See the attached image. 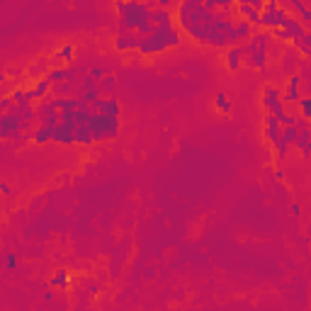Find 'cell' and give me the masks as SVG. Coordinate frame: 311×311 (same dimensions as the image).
<instances>
[{
    "mask_svg": "<svg viewBox=\"0 0 311 311\" xmlns=\"http://www.w3.org/2000/svg\"><path fill=\"white\" fill-rule=\"evenodd\" d=\"M292 10H297V12L302 15V20L311 22V7L309 5H304V2H299V0H292Z\"/></svg>",
    "mask_w": 311,
    "mask_h": 311,
    "instance_id": "cell-23",
    "label": "cell"
},
{
    "mask_svg": "<svg viewBox=\"0 0 311 311\" xmlns=\"http://www.w3.org/2000/svg\"><path fill=\"white\" fill-rule=\"evenodd\" d=\"M5 267H7V270H15V267H17V258H15V253H7V255H5Z\"/></svg>",
    "mask_w": 311,
    "mask_h": 311,
    "instance_id": "cell-27",
    "label": "cell"
},
{
    "mask_svg": "<svg viewBox=\"0 0 311 311\" xmlns=\"http://www.w3.org/2000/svg\"><path fill=\"white\" fill-rule=\"evenodd\" d=\"M112 88H114V76H105L102 78V85H100V92H112Z\"/></svg>",
    "mask_w": 311,
    "mask_h": 311,
    "instance_id": "cell-25",
    "label": "cell"
},
{
    "mask_svg": "<svg viewBox=\"0 0 311 311\" xmlns=\"http://www.w3.org/2000/svg\"><path fill=\"white\" fill-rule=\"evenodd\" d=\"M224 61H226V68H229V71H233V73L243 66V51H241V44L226 49V54H224Z\"/></svg>",
    "mask_w": 311,
    "mask_h": 311,
    "instance_id": "cell-15",
    "label": "cell"
},
{
    "mask_svg": "<svg viewBox=\"0 0 311 311\" xmlns=\"http://www.w3.org/2000/svg\"><path fill=\"white\" fill-rule=\"evenodd\" d=\"M180 42H182V32H180L178 24H173V27H160V29L151 32L149 37H141L136 51H139L141 56H156V54H163V51H168V49L180 46Z\"/></svg>",
    "mask_w": 311,
    "mask_h": 311,
    "instance_id": "cell-3",
    "label": "cell"
},
{
    "mask_svg": "<svg viewBox=\"0 0 311 311\" xmlns=\"http://www.w3.org/2000/svg\"><path fill=\"white\" fill-rule=\"evenodd\" d=\"M294 146L302 151V156H311V129H299V139Z\"/></svg>",
    "mask_w": 311,
    "mask_h": 311,
    "instance_id": "cell-17",
    "label": "cell"
},
{
    "mask_svg": "<svg viewBox=\"0 0 311 311\" xmlns=\"http://www.w3.org/2000/svg\"><path fill=\"white\" fill-rule=\"evenodd\" d=\"M214 110L222 112V114H231L233 105H231V100H229L226 92H217V95H214Z\"/></svg>",
    "mask_w": 311,
    "mask_h": 311,
    "instance_id": "cell-19",
    "label": "cell"
},
{
    "mask_svg": "<svg viewBox=\"0 0 311 311\" xmlns=\"http://www.w3.org/2000/svg\"><path fill=\"white\" fill-rule=\"evenodd\" d=\"M68 282H71V277H68V270H56L54 275H51V280H49V285L54 289H66Z\"/></svg>",
    "mask_w": 311,
    "mask_h": 311,
    "instance_id": "cell-20",
    "label": "cell"
},
{
    "mask_svg": "<svg viewBox=\"0 0 311 311\" xmlns=\"http://www.w3.org/2000/svg\"><path fill=\"white\" fill-rule=\"evenodd\" d=\"M304 34H307V29H304L302 20H297V17H292V15L285 20L282 27H277V29L270 32V37H275V39H280V42H292V44L299 42Z\"/></svg>",
    "mask_w": 311,
    "mask_h": 311,
    "instance_id": "cell-9",
    "label": "cell"
},
{
    "mask_svg": "<svg viewBox=\"0 0 311 311\" xmlns=\"http://www.w3.org/2000/svg\"><path fill=\"white\" fill-rule=\"evenodd\" d=\"M51 139H54V129H51V127L39 124V127L32 132V141H34V144H49Z\"/></svg>",
    "mask_w": 311,
    "mask_h": 311,
    "instance_id": "cell-18",
    "label": "cell"
},
{
    "mask_svg": "<svg viewBox=\"0 0 311 311\" xmlns=\"http://www.w3.org/2000/svg\"><path fill=\"white\" fill-rule=\"evenodd\" d=\"M253 34H255V27L250 22H245V20H236V37H238V44L241 42H248V39H253Z\"/></svg>",
    "mask_w": 311,
    "mask_h": 311,
    "instance_id": "cell-16",
    "label": "cell"
},
{
    "mask_svg": "<svg viewBox=\"0 0 311 311\" xmlns=\"http://www.w3.org/2000/svg\"><path fill=\"white\" fill-rule=\"evenodd\" d=\"M114 44H117L119 51H136L139 49V34H134V32H117Z\"/></svg>",
    "mask_w": 311,
    "mask_h": 311,
    "instance_id": "cell-14",
    "label": "cell"
},
{
    "mask_svg": "<svg viewBox=\"0 0 311 311\" xmlns=\"http://www.w3.org/2000/svg\"><path fill=\"white\" fill-rule=\"evenodd\" d=\"M88 76L92 78V80H102V78L107 76V71H102V68H90Z\"/></svg>",
    "mask_w": 311,
    "mask_h": 311,
    "instance_id": "cell-26",
    "label": "cell"
},
{
    "mask_svg": "<svg viewBox=\"0 0 311 311\" xmlns=\"http://www.w3.org/2000/svg\"><path fill=\"white\" fill-rule=\"evenodd\" d=\"M37 119V110L32 105H15L7 114L0 117V136L7 141V139H15L22 132H27L32 127V122Z\"/></svg>",
    "mask_w": 311,
    "mask_h": 311,
    "instance_id": "cell-4",
    "label": "cell"
},
{
    "mask_svg": "<svg viewBox=\"0 0 311 311\" xmlns=\"http://www.w3.org/2000/svg\"><path fill=\"white\" fill-rule=\"evenodd\" d=\"M236 15H238V20H245L253 27L260 24V10H255L253 2H236Z\"/></svg>",
    "mask_w": 311,
    "mask_h": 311,
    "instance_id": "cell-13",
    "label": "cell"
},
{
    "mask_svg": "<svg viewBox=\"0 0 311 311\" xmlns=\"http://www.w3.org/2000/svg\"><path fill=\"white\" fill-rule=\"evenodd\" d=\"M299 83H302V78L294 73V76H289L287 85L282 90V102L285 105H299V100H302V92H299Z\"/></svg>",
    "mask_w": 311,
    "mask_h": 311,
    "instance_id": "cell-11",
    "label": "cell"
},
{
    "mask_svg": "<svg viewBox=\"0 0 311 311\" xmlns=\"http://www.w3.org/2000/svg\"><path fill=\"white\" fill-rule=\"evenodd\" d=\"M263 134H265L267 144H270L272 149H277V146H280V141H282V124H280V119H277V117H272V114H265Z\"/></svg>",
    "mask_w": 311,
    "mask_h": 311,
    "instance_id": "cell-10",
    "label": "cell"
},
{
    "mask_svg": "<svg viewBox=\"0 0 311 311\" xmlns=\"http://www.w3.org/2000/svg\"><path fill=\"white\" fill-rule=\"evenodd\" d=\"M49 92H51V83L46 80V78H42L39 83H34L29 90H24V95H27V102L32 105V102H42V100H46L49 97Z\"/></svg>",
    "mask_w": 311,
    "mask_h": 311,
    "instance_id": "cell-12",
    "label": "cell"
},
{
    "mask_svg": "<svg viewBox=\"0 0 311 311\" xmlns=\"http://www.w3.org/2000/svg\"><path fill=\"white\" fill-rule=\"evenodd\" d=\"M119 127H122V122L114 114H105L100 110H92V114H90L88 129L92 134V141H110L119 134Z\"/></svg>",
    "mask_w": 311,
    "mask_h": 311,
    "instance_id": "cell-6",
    "label": "cell"
},
{
    "mask_svg": "<svg viewBox=\"0 0 311 311\" xmlns=\"http://www.w3.org/2000/svg\"><path fill=\"white\" fill-rule=\"evenodd\" d=\"M236 2L231 0H185L175 7V22L180 32L197 44L214 49L238 46L236 37Z\"/></svg>",
    "mask_w": 311,
    "mask_h": 311,
    "instance_id": "cell-1",
    "label": "cell"
},
{
    "mask_svg": "<svg viewBox=\"0 0 311 311\" xmlns=\"http://www.w3.org/2000/svg\"><path fill=\"white\" fill-rule=\"evenodd\" d=\"M289 17V12L277 2V0H270V2H265V10L260 12V29L263 32H272V29H277V27H282L285 24V20Z\"/></svg>",
    "mask_w": 311,
    "mask_h": 311,
    "instance_id": "cell-8",
    "label": "cell"
},
{
    "mask_svg": "<svg viewBox=\"0 0 311 311\" xmlns=\"http://www.w3.org/2000/svg\"><path fill=\"white\" fill-rule=\"evenodd\" d=\"M294 49H297V51H302L304 56H309V59H311V32H307L299 42H294Z\"/></svg>",
    "mask_w": 311,
    "mask_h": 311,
    "instance_id": "cell-21",
    "label": "cell"
},
{
    "mask_svg": "<svg viewBox=\"0 0 311 311\" xmlns=\"http://www.w3.org/2000/svg\"><path fill=\"white\" fill-rule=\"evenodd\" d=\"M299 117H304V119L311 124V95L299 100Z\"/></svg>",
    "mask_w": 311,
    "mask_h": 311,
    "instance_id": "cell-24",
    "label": "cell"
},
{
    "mask_svg": "<svg viewBox=\"0 0 311 311\" xmlns=\"http://www.w3.org/2000/svg\"><path fill=\"white\" fill-rule=\"evenodd\" d=\"M156 2H117V24L119 32H134L141 37H149L151 32H156V24L151 22V12H154Z\"/></svg>",
    "mask_w": 311,
    "mask_h": 311,
    "instance_id": "cell-2",
    "label": "cell"
},
{
    "mask_svg": "<svg viewBox=\"0 0 311 311\" xmlns=\"http://www.w3.org/2000/svg\"><path fill=\"white\" fill-rule=\"evenodd\" d=\"M260 102H263V107H265L267 114H272V117L280 119L282 127H294L297 117L287 112L285 102H282V90L280 88H275V85H265V88H263V97H260Z\"/></svg>",
    "mask_w": 311,
    "mask_h": 311,
    "instance_id": "cell-7",
    "label": "cell"
},
{
    "mask_svg": "<svg viewBox=\"0 0 311 311\" xmlns=\"http://www.w3.org/2000/svg\"><path fill=\"white\" fill-rule=\"evenodd\" d=\"M289 212H292V217H299V212H302V207H299V204L294 202V204L289 207Z\"/></svg>",
    "mask_w": 311,
    "mask_h": 311,
    "instance_id": "cell-28",
    "label": "cell"
},
{
    "mask_svg": "<svg viewBox=\"0 0 311 311\" xmlns=\"http://www.w3.org/2000/svg\"><path fill=\"white\" fill-rule=\"evenodd\" d=\"M0 192H2V195H10V187H7V182H2V185H0Z\"/></svg>",
    "mask_w": 311,
    "mask_h": 311,
    "instance_id": "cell-29",
    "label": "cell"
},
{
    "mask_svg": "<svg viewBox=\"0 0 311 311\" xmlns=\"http://www.w3.org/2000/svg\"><path fill=\"white\" fill-rule=\"evenodd\" d=\"M56 59H61V61H73V56H76V46L73 44H64L56 54H54Z\"/></svg>",
    "mask_w": 311,
    "mask_h": 311,
    "instance_id": "cell-22",
    "label": "cell"
},
{
    "mask_svg": "<svg viewBox=\"0 0 311 311\" xmlns=\"http://www.w3.org/2000/svg\"><path fill=\"white\" fill-rule=\"evenodd\" d=\"M267 42H270V32H255L253 39H248L245 44H241L245 66H250L253 71L265 68V64H267Z\"/></svg>",
    "mask_w": 311,
    "mask_h": 311,
    "instance_id": "cell-5",
    "label": "cell"
}]
</instances>
